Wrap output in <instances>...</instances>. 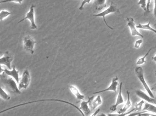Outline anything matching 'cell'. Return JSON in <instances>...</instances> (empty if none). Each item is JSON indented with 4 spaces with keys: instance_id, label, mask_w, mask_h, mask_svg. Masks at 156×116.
Wrapping results in <instances>:
<instances>
[{
    "instance_id": "obj_24",
    "label": "cell",
    "mask_w": 156,
    "mask_h": 116,
    "mask_svg": "<svg viewBox=\"0 0 156 116\" xmlns=\"http://www.w3.org/2000/svg\"><path fill=\"white\" fill-rule=\"evenodd\" d=\"M145 104V101L143 99H142L140 102L139 103H136V104L135 105V111H141L143 110V105H144V104Z\"/></svg>"
},
{
    "instance_id": "obj_6",
    "label": "cell",
    "mask_w": 156,
    "mask_h": 116,
    "mask_svg": "<svg viewBox=\"0 0 156 116\" xmlns=\"http://www.w3.org/2000/svg\"><path fill=\"white\" fill-rule=\"evenodd\" d=\"M23 43L24 49L31 54H34V48L36 41L30 35H27L23 38Z\"/></svg>"
},
{
    "instance_id": "obj_15",
    "label": "cell",
    "mask_w": 156,
    "mask_h": 116,
    "mask_svg": "<svg viewBox=\"0 0 156 116\" xmlns=\"http://www.w3.org/2000/svg\"><path fill=\"white\" fill-rule=\"evenodd\" d=\"M4 73L6 75L12 78L16 81L17 84H18L19 82V79H20L19 75V71L16 70V68L15 66L13 67L12 70H8V69L5 68Z\"/></svg>"
},
{
    "instance_id": "obj_7",
    "label": "cell",
    "mask_w": 156,
    "mask_h": 116,
    "mask_svg": "<svg viewBox=\"0 0 156 116\" xmlns=\"http://www.w3.org/2000/svg\"><path fill=\"white\" fill-rule=\"evenodd\" d=\"M35 5H32L30 8V10L27 12L26 14V16L22 20H20L18 23L22 22L23 21L25 20H28L31 23V26L30 29L32 30H36L37 29V25L36 24L35 22V15H34V8Z\"/></svg>"
},
{
    "instance_id": "obj_9",
    "label": "cell",
    "mask_w": 156,
    "mask_h": 116,
    "mask_svg": "<svg viewBox=\"0 0 156 116\" xmlns=\"http://www.w3.org/2000/svg\"><path fill=\"white\" fill-rule=\"evenodd\" d=\"M13 59L12 55L8 51L5 53L2 57L0 58V65L5 66L8 69H11V63Z\"/></svg>"
},
{
    "instance_id": "obj_30",
    "label": "cell",
    "mask_w": 156,
    "mask_h": 116,
    "mask_svg": "<svg viewBox=\"0 0 156 116\" xmlns=\"http://www.w3.org/2000/svg\"><path fill=\"white\" fill-rule=\"evenodd\" d=\"M5 68H3L2 66V65H0V78H1V76H2V73L3 72H4Z\"/></svg>"
},
{
    "instance_id": "obj_19",
    "label": "cell",
    "mask_w": 156,
    "mask_h": 116,
    "mask_svg": "<svg viewBox=\"0 0 156 116\" xmlns=\"http://www.w3.org/2000/svg\"><path fill=\"white\" fill-rule=\"evenodd\" d=\"M143 110L151 112V113H153V114L156 115V106L154 105L153 104L149 103H145L144 104V106Z\"/></svg>"
},
{
    "instance_id": "obj_28",
    "label": "cell",
    "mask_w": 156,
    "mask_h": 116,
    "mask_svg": "<svg viewBox=\"0 0 156 116\" xmlns=\"http://www.w3.org/2000/svg\"><path fill=\"white\" fill-rule=\"evenodd\" d=\"M151 0H147L146 5L147 10L146 12H145V14L149 12H150V3H151Z\"/></svg>"
},
{
    "instance_id": "obj_35",
    "label": "cell",
    "mask_w": 156,
    "mask_h": 116,
    "mask_svg": "<svg viewBox=\"0 0 156 116\" xmlns=\"http://www.w3.org/2000/svg\"><path fill=\"white\" fill-rule=\"evenodd\" d=\"M155 75L156 76V70L155 71Z\"/></svg>"
},
{
    "instance_id": "obj_17",
    "label": "cell",
    "mask_w": 156,
    "mask_h": 116,
    "mask_svg": "<svg viewBox=\"0 0 156 116\" xmlns=\"http://www.w3.org/2000/svg\"><path fill=\"white\" fill-rule=\"evenodd\" d=\"M70 91L76 97L77 99L80 101H83L84 99V95L81 94L76 87L74 85H70L69 87Z\"/></svg>"
},
{
    "instance_id": "obj_18",
    "label": "cell",
    "mask_w": 156,
    "mask_h": 116,
    "mask_svg": "<svg viewBox=\"0 0 156 116\" xmlns=\"http://www.w3.org/2000/svg\"><path fill=\"white\" fill-rule=\"evenodd\" d=\"M106 0H95L94 5L95 10L100 11L105 8L106 6Z\"/></svg>"
},
{
    "instance_id": "obj_1",
    "label": "cell",
    "mask_w": 156,
    "mask_h": 116,
    "mask_svg": "<svg viewBox=\"0 0 156 116\" xmlns=\"http://www.w3.org/2000/svg\"><path fill=\"white\" fill-rule=\"evenodd\" d=\"M6 76L7 77L5 76L4 74H3L1 77L2 78L4 85L5 86L6 89L14 94H22V92L18 88V86L17 85V83H16V81L14 80L12 78Z\"/></svg>"
},
{
    "instance_id": "obj_8",
    "label": "cell",
    "mask_w": 156,
    "mask_h": 116,
    "mask_svg": "<svg viewBox=\"0 0 156 116\" xmlns=\"http://www.w3.org/2000/svg\"><path fill=\"white\" fill-rule=\"evenodd\" d=\"M126 21L127 25L130 28L131 31V35L133 36H138L144 38L143 35L137 31L133 18L132 17H127Z\"/></svg>"
},
{
    "instance_id": "obj_22",
    "label": "cell",
    "mask_w": 156,
    "mask_h": 116,
    "mask_svg": "<svg viewBox=\"0 0 156 116\" xmlns=\"http://www.w3.org/2000/svg\"><path fill=\"white\" fill-rule=\"evenodd\" d=\"M0 97L2 99L5 100H9L11 98L10 95L1 86H0Z\"/></svg>"
},
{
    "instance_id": "obj_34",
    "label": "cell",
    "mask_w": 156,
    "mask_h": 116,
    "mask_svg": "<svg viewBox=\"0 0 156 116\" xmlns=\"http://www.w3.org/2000/svg\"><path fill=\"white\" fill-rule=\"evenodd\" d=\"M154 26L155 28L156 29V24H154Z\"/></svg>"
},
{
    "instance_id": "obj_10",
    "label": "cell",
    "mask_w": 156,
    "mask_h": 116,
    "mask_svg": "<svg viewBox=\"0 0 156 116\" xmlns=\"http://www.w3.org/2000/svg\"><path fill=\"white\" fill-rule=\"evenodd\" d=\"M118 86V77L116 76L115 77L113 78L112 79V83L109 87L106 89H104L101 91H98L93 93V94H100V93H103V92H107V91H113L116 93L117 91V87Z\"/></svg>"
},
{
    "instance_id": "obj_32",
    "label": "cell",
    "mask_w": 156,
    "mask_h": 116,
    "mask_svg": "<svg viewBox=\"0 0 156 116\" xmlns=\"http://www.w3.org/2000/svg\"><path fill=\"white\" fill-rule=\"evenodd\" d=\"M153 59L154 60V61H155V62L156 63V55H155V56H154V57H153Z\"/></svg>"
},
{
    "instance_id": "obj_33",
    "label": "cell",
    "mask_w": 156,
    "mask_h": 116,
    "mask_svg": "<svg viewBox=\"0 0 156 116\" xmlns=\"http://www.w3.org/2000/svg\"><path fill=\"white\" fill-rule=\"evenodd\" d=\"M153 89H154V90L156 92V87H155L154 88H153Z\"/></svg>"
},
{
    "instance_id": "obj_2",
    "label": "cell",
    "mask_w": 156,
    "mask_h": 116,
    "mask_svg": "<svg viewBox=\"0 0 156 116\" xmlns=\"http://www.w3.org/2000/svg\"><path fill=\"white\" fill-rule=\"evenodd\" d=\"M115 12H119V8H118V6H117V5L114 2H112L110 6L108 8H106V9L104 10L101 12L99 13L94 15L93 16H95V17H102L104 22L105 23L106 25V26L108 28H110V29L113 30V28L112 27L108 25V24L106 22L105 18V16L106 15H108V14H110Z\"/></svg>"
},
{
    "instance_id": "obj_12",
    "label": "cell",
    "mask_w": 156,
    "mask_h": 116,
    "mask_svg": "<svg viewBox=\"0 0 156 116\" xmlns=\"http://www.w3.org/2000/svg\"><path fill=\"white\" fill-rule=\"evenodd\" d=\"M90 102H89V105L91 109L94 110L95 108H97L99 106L101 105L102 104V100L101 97L100 95H97L96 97L94 96L88 98Z\"/></svg>"
},
{
    "instance_id": "obj_4",
    "label": "cell",
    "mask_w": 156,
    "mask_h": 116,
    "mask_svg": "<svg viewBox=\"0 0 156 116\" xmlns=\"http://www.w3.org/2000/svg\"><path fill=\"white\" fill-rule=\"evenodd\" d=\"M44 101H55V102H61V103L67 104L72 106L73 107L75 108L76 109L78 110V111L82 115L84 116V114L83 113L82 111L80 109V108H78L77 106L75 105H74V104H72V103H70L69 102L65 101V100H60V99H42V100H37V101L27 102V103H23V104L17 105L15 106L12 107L10 108H7V109H5V110H3V112H6V111H8V110H10V109H13V108H16L19 107L21 106L25 105L28 104H33V103H37V102H44Z\"/></svg>"
},
{
    "instance_id": "obj_31",
    "label": "cell",
    "mask_w": 156,
    "mask_h": 116,
    "mask_svg": "<svg viewBox=\"0 0 156 116\" xmlns=\"http://www.w3.org/2000/svg\"><path fill=\"white\" fill-rule=\"evenodd\" d=\"M100 111V109H98V110H96V111H95V113H94V114H93L92 115V116H96V115L97 114H98V113H99V112Z\"/></svg>"
},
{
    "instance_id": "obj_20",
    "label": "cell",
    "mask_w": 156,
    "mask_h": 116,
    "mask_svg": "<svg viewBox=\"0 0 156 116\" xmlns=\"http://www.w3.org/2000/svg\"><path fill=\"white\" fill-rule=\"evenodd\" d=\"M150 24H151V21L149 22L147 24H139L137 25H136V27L137 29H143V30H147V31H151L155 34L156 35V30L154 29L150 26Z\"/></svg>"
},
{
    "instance_id": "obj_23",
    "label": "cell",
    "mask_w": 156,
    "mask_h": 116,
    "mask_svg": "<svg viewBox=\"0 0 156 116\" xmlns=\"http://www.w3.org/2000/svg\"><path fill=\"white\" fill-rule=\"evenodd\" d=\"M12 13L6 10H2L0 12V21L2 22L5 18L8 17Z\"/></svg>"
},
{
    "instance_id": "obj_11",
    "label": "cell",
    "mask_w": 156,
    "mask_h": 116,
    "mask_svg": "<svg viewBox=\"0 0 156 116\" xmlns=\"http://www.w3.org/2000/svg\"><path fill=\"white\" fill-rule=\"evenodd\" d=\"M122 82H121L120 83L119 93H118V95H117L115 104L110 107V110L112 111V112H115V111H116L117 107L119 105L122 104H124V100L122 94Z\"/></svg>"
},
{
    "instance_id": "obj_27",
    "label": "cell",
    "mask_w": 156,
    "mask_h": 116,
    "mask_svg": "<svg viewBox=\"0 0 156 116\" xmlns=\"http://www.w3.org/2000/svg\"><path fill=\"white\" fill-rule=\"evenodd\" d=\"M91 1V0H83V2H82L81 4L80 7H79V10L82 11L83 9V6L85 5V4H86V3H90Z\"/></svg>"
},
{
    "instance_id": "obj_16",
    "label": "cell",
    "mask_w": 156,
    "mask_h": 116,
    "mask_svg": "<svg viewBox=\"0 0 156 116\" xmlns=\"http://www.w3.org/2000/svg\"><path fill=\"white\" fill-rule=\"evenodd\" d=\"M89 102H90V100L88 98V101H84L83 100V101L81 102L80 108L85 116L89 115L91 113V109L89 105Z\"/></svg>"
},
{
    "instance_id": "obj_14",
    "label": "cell",
    "mask_w": 156,
    "mask_h": 116,
    "mask_svg": "<svg viewBox=\"0 0 156 116\" xmlns=\"http://www.w3.org/2000/svg\"><path fill=\"white\" fill-rule=\"evenodd\" d=\"M126 94H127V101H126L124 106L118 111L117 112L118 114H108V115H121L122 114L125 113L131 108V107L132 106V102H131V98H130V92L128 90H127Z\"/></svg>"
},
{
    "instance_id": "obj_26",
    "label": "cell",
    "mask_w": 156,
    "mask_h": 116,
    "mask_svg": "<svg viewBox=\"0 0 156 116\" xmlns=\"http://www.w3.org/2000/svg\"><path fill=\"white\" fill-rule=\"evenodd\" d=\"M143 42V41L142 39H139V40H136L135 41V48H136V49H139Z\"/></svg>"
},
{
    "instance_id": "obj_25",
    "label": "cell",
    "mask_w": 156,
    "mask_h": 116,
    "mask_svg": "<svg viewBox=\"0 0 156 116\" xmlns=\"http://www.w3.org/2000/svg\"><path fill=\"white\" fill-rule=\"evenodd\" d=\"M147 0H139V2L137 3V5H141V8L145 11V12L147 10Z\"/></svg>"
},
{
    "instance_id": "obj_5",
    "label": "cell",
    "mask_w": 156,
    "mask_h": 116,
    "mask_svg": "<svg viewBox=\"0 0 156 116\" xmlns=\"http://www.w3.org/2000/svg\"><path fill=\"white\" fill-rule=\"evenodd\" d=\"M31 76L28 69H25L22 74V77L19 79L18 88L19 90L27 89L31 82Z\"/></svg>"
},
{
    "instance_id": "obj_21",
    "label": "cell",
    "mask_w": 156,
    "mask_h": 116,
    "mask_svg": "<svg viewBox=\"0 0 156 116\" xmlns=\"http://www.w3.org/2000/svg\"><path fill=\"white\" fill-rule=\"evenodd\" d=\"M152 48H151L149 51H148L146 54L143 57H141L138 58L137 59V61H136V65H144V64L146 63V58H147V56L149 55L151 51H152Z\"/></svg>"
},
{
    "instance_id": "obj_29",
    "label": "cell",
    "mask_w": 156,
    "mask_h": 116,
    "mask_svg": "<svg viewBox=\"0 0 156 116\" xmlns=\"http://www.w3.org/2000/svg\"><path fill=\"white\" fill-rule=\"evenodd\" d=\"M154 15L156 19V0H154Z\"/></svg>"
},
{
    "instance_id": "obj_13",
    "label": "cell",
    "mask_w": 156,
    "mask_h": 116,
    "mask_svg": "<svg viewBox=\"0 0 156 116\" xmlns=\"http://www.w3.org/2000/svg\"><path fill=\"white\" fill-rule=\"evenodd\" d=\"M135 93L137 96L139 97V98H142L144 101H146L147 103H150L153 104H156V98H153L149 95H148L147 94H146L144 91H142L140 89H138L135 91Z\"/></svg>"
},
{
    "instance_id": "obj_36",
    "label": "cell",
    "mask_w": 156,
    "mask_h": 116,
    "mask_svg": "<svg viewBox=\"0 0 156 116\" xmlns=\"http://www.w3.org/2000/svg\"><path fill=\"white\" fill-rule=\"evenodd\" d=\"M2 52H1V51H0V54H2Z\"/></svg>"
},
{
    "instance_id": "obj_3",
    "label": "cell",
    "mask_w": 156,
    "mask_h": 116,
    "mask_svg": "<svg viewBox=\"0 0 156 116\" xmlns=\"http://www.w3.org/2000/svg\"><path fill=\"white\" fill-rule=\"evenodd\" d=\"M135 73L139 81L142 83L143 86L144 88L145 89L147 92L148 94L153 98H155L152 90L149 87L148 85H147V83L145 79L144 73V70L143 68L140 66L137 67L135 68Z\"/></svg>"
}]
</instances>
